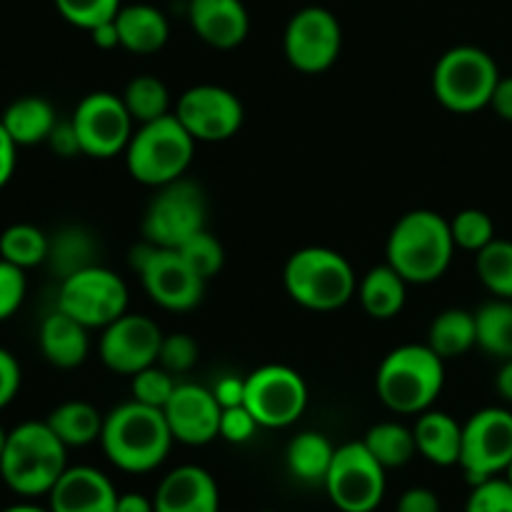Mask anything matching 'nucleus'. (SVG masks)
Returning <instances> with one entry per match:
<instances>
[{
  "mask_svg": "<svg viewBox=\"0 0 512 512\" xmlns=\"http://www.w3.org/2000/svg\"><path fill=\"white\" fill-rule=\"evenodd\" d=\"M70 120L78 133L83 155L95 160H108L125 153L135 133V120L130 118L123 98L108 90H95L85 95L75 105Z\"/></svg>",
  "mask_w": 512,
  "mask_h": 512,
  "instance_id": "nucleus-14",
  "label": "nucleus"
},
{
  "mask_svg": "<svg viewBox=\"0 0 512 512\" xmlns=\"http://www.w3.org/2000/svg\"><path fill=\"white\" fill-rule=\"evenodd\" d=\"M365 448L375 455L380 465L385 470L403 468L418 453V445H415L413 430L405 428L400 423H378L368 430V435L363 438Z\"/></svg>",
  "mask_w": 512,
  "mask_h": 512,
  "instance_id": "nucleus-32",
  "label": "nucleus"
},
{
  "mask_svg": "<svg viewBox=\"0 0 512 512\" xmlns=\"http://www.w3.org/2000/svg\"><path fill=\"white\" fill-rule=\"evenodd\" d=\"M260 512H275V510H260Z\"/></svg>",
  "mask_w": 512,
  "mask_h": 512,
  "instance_id": "nucleus-56",
  "label": "nucleus"
},
{
  "mask_svg": "<svg viewBox=\"0 0 512 512\" xmlns=\"http://www.w3.org/2000/svg\"><path fill=\"white\" fill-rule=\"evenodd\" d=\"M68 470V448L48 423L28 420L8 433L0 455V478L20 498H40Z\"/></svg>",
  "mask_w": 512,
  "mask_h": 512,
  "instance_id": "nucleus-3",
  "label": "nucleus"
},
{
  "mask_svg": "<svg viewBox=\"0 0 512 512\" xmlns=\"http://www.w3.org/2000/svg\"><path fill=\"white\" fill-rule=\"evenodd\" d=\"M213 395L215 400H218L220 408H235V405H243L245 378H238V375H223V378L213 385Z\"/></svg>",
  "mask_w": 512,
  "mask_h": 512,
  "instance_id": "nucleus-47",
  "label": "nucleus"
},
{
  "mask_svg": "<svg viewBox=\"0 0 512 512\" xmlns=\"http://www.w3.org/2000/svg\"><path fill=\"white\" fill-rule=\"evenodd\" d=\"M45 263L60 280L70 278L90 265H98V240L83 225H63L50 235Z\"/></svg>",
  "mask_w": 512,
  "mask_h": 512,
  "instance_id": "nucleus-27",
  "label": "nucleus"
},
{
  "mask_svg": "<svg viewBox=\"0 0 512 512\" xmlns=\"http://www.w3.org/2000/svg\"><path fill=\"white\" fill-rule=\"evenodd\" d=\"M475 270L488 293L512 300V240L495 238L475 253Z\"/></svg>",
  "mask_w": 512,
  "mask_h": 512,
  "instance_id": "nucleus-35",
  "label": "nucleus"
},
{
  "mask_svg": "<svg viewBox=\"0 0 512 512\" xmlns=\"http://www.w3.org/2000/svg\"><path fill=\"white\" fill-rule=\"evenodd\" d=\"M3 512H50V510L38 508V505H13V508H5Z\"/></svg>",
  "mask_w": 512,
  "mask_h": 512,
  "instance_id": "nucleus-53",
  "label": "nucleus"
},
{
  "mask_svg": "<svg viewBox=\"0 0 512 512\" xmlns=\"http://www.w3.org/2000/svg\"><path fill=\"white\" fill-rule=\"evenodd\" d=\"M245 408L260 428H288L308 408V385L288 365H263L245 378Z\"/></svg>",
  "mask_w": 512,
  "mask_h": 512,
  "instance_id": "nucleus-13",
  "label": "nucleus"
},
{
  "mask_svg": "<svg viewBox=\"0 0 512 512\" xmlns=\"http://www.w3.org/2000/svg\"><path fill=\"white\" fill-rule=\"evenodd\" d=\"M45 423L63 440L65 448H85L100 440L105 418L95 405L85 400H68V403H60Z\"/></svg>",
  "mask_w": 512,
  "mask_h": 512,
  "instance_id": "nucleus-29",
  "label": "nucleus"
},
{
  "mask_svg": "<svg viewBox=\"0 0 512 512\" xmlns=\"http://www.w3.org/2000/svg\"><path fill=\"white\" fill-rule=\"evenodd\" d=\"M505 478H508V480H510V483H512V463H510V468H508V473H505Z\"/></svg>",
  "mask_w": 512,
  "mask_h": 512,
  "instance_id": "nucleus-55",
  "label": "nucleus"
},
{
  "mask_svg": "<svg viewBox=\"0 0 512 512\" xmlns=\"http://www.w3.org/2000/svg\"><path fill=\"white\" fill-rule=\"evenodd\" d=\"M450 233H453L455 248L480 253L485 245L495 240V223L485 210L465 208L450 220Z\"/></svg>",
  "mask_w": 512,
  "mask_h": 512,
  "instance_id": "nucleus-36",
  "label": "nucleus"
},
{
  "mask_svg": "<svg viewBox=\"0 0 512 512\" xmlns=\"http://www.w3.org/2000/svg\"><path fill=\"white\" fill-rule=\"evenodd\" d=\"M188 20L193 33L218 50L238 48L250 33L243 0H188Z\"/></svg>",
  "mask_w": 512,
  "mask_h": 512,
  "instance_id": "nucleus-20",
  "label": "nucleus"
},
{
  "mask_svg": "<svg viewBox=\"0 0 512 512\" xmlns=\"http://www.w3.org/2000/svg\"><path fill=\"white\" fill-rule=\"evenodd\" d=\"M175 385H178L175 383V375L155 363L130 378V393H133V400H138V403L163 410L170 395H173Z\"/></svg>",
  "mask_w": 512,
  "mask_h": 512,
  "instance_id": "nucleus-39",
  "label": "nucleus"
},
{
  "mask_svg": "<svg viewBox=\"0 0 512 512\" xmlns=\"http://www.w3.org/2000/svg\"><path fill=\"white\" fill-rule=\"evenodd\" d=\"M512 463V413L508 408H483L463 423L460 468L470 485L508 473Z\"/></svg>",
  "mask_w": 512,
  "mask_h": 512,
  "instance_id": "nucleus-12",
  "label": "nucleus"
},
{
  "mask_svg": "<svg viewBox=\"0 0 512 512\" xmlns=\"http://www.w3.org/2000/svg\"><path fill=\"white\" fill-rule=\"evenodd\" d=\"M358 298L373 320H393L403 313L408 300V280L395 268L375 265L358 283Z\"/></svg>",
  "mask_w": 512,
  "mask_h": 512,
  "instance_id": "nucleus-25",
  "label": "nucleus"
},
{
  "mask_svg": "<svg viewBox=\"0 0 512 512\" xmlns=\"http://www.w3.org/2000/svg\"><path fill=\"white\" fill-rule=\"evenodd\" d=\"M88 33H90V40H93L95 48H100V50L120 48V35H118V25H115V20L95 25V28L88 30Z\"/></svg>",
  "mask_w": 512,
  "mask_h": 512,
  "instance_id": "nucleus-50",
  "label": "nucleus"
},
{
  "mask_svg": "<svg viewBox=\"0 0 512 512\" xmlns=\"http://www.w3.org/2000/svg\"><path fill=\"white\" fill-rule=\"evenodd\" d=\"M333 458V443L323 433H315V430L298 433L288 443V450H285V465H288L290 475L308 485L325 483V475L333 465Z\"/></svg>",
  "mask_w": 512,
  "mask_h": 512,
  "instance_id": "nucleus-28",
  "label": "nucleus"
},
{
  "mask_svg": "<svg viewBox=\"0 0 512 512\" xmlns=\"http://www.w3.org/2000/svg\"><path fill=\"white\" fill-rule=\"evenodd\" d=\"M283 285L290 300L305 310L333 313L358 293V278L343 253L320 245L295 250L283 270Z\"/></svg>",
  "mask_w": 512,
  "mask_h": 512,
  "instance_id": "nucleus-5",
  "label": "nucleus"
},
{
  "mask_svg": "<svg viewBox=\"0 0 512 512\" xmlns=\"http://www.w3.org/2000/svg\"><path fill=\"white\" fill-rule=\"evenodd\" d=\"M115 512H155V503L140 493H123L118 495Z\"/></svg>",
  "mask_w": 512,
  "mask_h": 512,
  "instance_id": "nucleus-51",
  "label": "nucleus"
},
{
  "mask_svg": "<svg viewBox=\"0 0 512 512\" xmlns=\"http://www.w3.org/2000/svg\"><path fill=\"white\" fill-rule=\"evenodd\" d=\"M0 123L20 148V145L48 143L50 133L58 125V115H55L53 105L40 95H23L3 110Z\"/></svg>",
  "mask_w": 512,
  "mask_h": 512,
  "instance_id": "nucleus-26",
  "label": "nucleus"
},
{
  "mask_svg": "<svg viewBox=\"0 0 512 512\" xmlns=\"http://www.w3.org/2000/svg\"><path fill=\"white\" fill-rule=\"evenodd\" d=\"M15 163H18V145L13 143L8 130L0 123V188L8 185V180L13 178Z\"/></svg>",
  "mask_w": 512,
  "mask_h": 512,
  "instance_id": "nucleus-48",
  "label": "nucleus"
},
{
  "mask_svg": "<svg viewBox=\"0 0 512 512\" xmlns=\"http://www.w3.org/2000/svg\"><path fill=\"white\" fill-rule=\"evenodd\" d=\"M123 103L128 108L130 118L138 125L153 123L170 113V93L165 83L155 75H135L123 90Z\"/></svg>",
  "mask_w": 512,
  "mask_h": 512,
  "instance_id": "nucleus-34",
  "label": "nucleus"
},
{
  "mask_svg": "<svg viewBox=\"0 0 512 512\" xmlns=\"http://www.w3.org/2000/svg\"><path fill=\"white\" fill-rule=\"evenodd\" d=\"M58 310L68 313L85 328H108L113 320L128 313V285L113 270L90 265L70 278L60 280Z\"/></svg>",
  "mask_w": 512,
  "mask_h": 512,
  "instance_id": "nucleus-11",
  "label": "nucleus"
},
{
  "mask_svg": "<svg viewBox=\"0 0 512 512\" xmlns=\"http://www.w3.org/2000/svg\"><path fill=\"white\" fill-rule=\"evenodd\" d=\"M445 385V360L430 345L408 343L390 350L375 373L380 403L398 415H420L433 408Z\"/></svg>",
  "mask_w": 512,
  "mask_h": 512,
  "instance_id": "nucleus-4",
  "label": "nucleus"
},
{
  "mask_svg": "<svg viewBox=\"0 0 512 512\" xmlns=\"http://www.w3.org/2000/svg\"><path fill=\"white\" fill-rule=\"evenodd\" d=\"M130 268L140 275L148 298L170 313L193 310L203 298L205 280L185 263L178 250L158 248L143 240L130 250Z\"/></svg>",
  "mask_w": 512,
  "mask_h": 512,
  "instance_id": "nucleus-8",
  "label": "nucleus"
},
{
  "mask_svg": "<svg viewBox=\"0 0 512 512\" xmlns=\"http://www.w3.org/2000/svg\"><path fill=\"white\" fill-rule=\"evenodd\" d=\"M48 145L58 158H75V155H83L78 133H75L73 128V120H58V125H55L53 133H50Z\"/></svg>",
  "mask_w": 512,
  "mask_h": 512,
  "instance_id": "nucleus-45",
  "label": "nucleus"
},
{
  "mask_svg": "<svg viewBox=\"0 0 512 512\" xmlns=\"http://www.w3.org/2000/svg\"><path fill=\"white\" fill-rule=\"evenodd\" d=\"M120 48L133 55H153L165 48L170 38V25L163 10L148 3L123 5L115 15Z\"/></svg>",
  "mask_w": 512,
  "mask_h": 512,
  "instance_id": "nucleus-23",
  "label": "nucleus"
},
{
  "mask_svg": "<svg viewBox=\"0 0 512 512\" xmlns=\"http://www.w3.org/2000/svg\"><path fill=\"white\" fill-rule=\"evenodd\" d=\"M115 505L118 490L108 475L90 465H68L48 493L50 512H115Z\"/></svg>",
  "mask_w": 512,
  "mask_h": 512,
  "instance_id": "nucleus-19",
  "label": "nucleus"
},
{
  "mask_svg": "<svg viewBox=\"0 0 512 512\" xmlns=\"http://www.w3.org/2000/svg\"><path fill=\"white\" fill-rule=\"evenodd\" d=\"M455 240L450 220L435 210H410L393 225L385 245L390 268L408 283L428 285L443 278L453 263Z\"/></svg>",
  "mask_w": 512,
  "mask_h": 512,
  "instance_id": "nucleus-2",
  "label": "nucleus"
},
{
  "mask_svg": "<svg viewBox=\"0 0 512 512\" xmlns=\"http://www.w3.org/2000/svg\"><path fill=\"white\" fill-rule=\"evenodd\" d=\"M205 215L208 208L200 185L180 178L158 188V195L145 208L140 228L148 243L178 250L185 240L205 230Z\"/></svg>",
  "mask_w": 512,
  "mask_h": 512,
  "instance_id": "nucleus-10",
  "label": "nucleus"
},
{
  "mask_svg": "<svg viewBox=\"0 0 512 512\" xmlns=\"http://www.w3.org/2000/svg\"><path fill=\"white\" fill-rule=\"evenodd\" d=\"M60 18L80 30H93L95 25L115 20L123 3L120 0H55Z\"/></svg>",
  "mask_w": 512,
  "mask_h": 512,
  "instance_id": "nucleus-38",
  "label": "nucleus"
},
{
  "mask_svg": "<svg viewBox=\"0 0 512 512\" xmlns=\"http://www.w3.org/2000/svg\"><path fill=\"white\" fill-rule=\"evenodd\" d=\"M153 503L155 512H220V493L208 470L180 465L160 480Z\"/></svg>",
  "mask_w": 512,
  "mask_h": 512,
  "instance_id": "nucleus-21",
  "label": "nucleus"
},
{
  "mask_svg": "<svg viewBox=\"0 0 512 512\" xmlns=\"http://www.w3.org/2000/svg\"><path fill=\"white\" fill-rule=\"evenodd\" d=\"M198 358H200L198 343H195L188 333H173L163 338V345H160V353H158V365L168 370V373L183 375L195 368Z\"/></svg>",
  "mask_w": 512,
  "mask_h": 512,
  "instance_id": "nucleus-40",
  "label": "nucleus"
},
{
  "mask_svg": "<svg viewBox=\"0 0 512 512\" xmlns=\"http://www.w3.org/2000/svg\"><path fill=\"white\" fill-rule=\"evenodd\" d=\"M50 235H45L38 225L15 223L0 233V258L18 268H38L48 260Z\"/></svg>",
  "mask_w": 512,
  "mask_h": 512,
  "instance_id": "nucleus-33",
  "label": "nucleus"
},
{
  "mask_svg": "<svg viewBox=\"0 0 512 512\" xmlns=\"http://www.w3.org/2000/svg\"><path fill=\"white\" fill-rule=\"evenodd\" d=\"M25 293H28L25 270L0 258V323L18 313L25 300Z\"/></svg>",
  "mask_w": 512,
  "mask_h": 512,
  "instance_id": "nucleus-42",
  "label": "nucleus"
},
{
  "mask_svg": "<svg viewBox=\"0 0 512 512\" xmlns=\"http://www.w3.org/2000/svg\"><path fill=\"white\" fill-rule=\"evenodd\" d=\"M418 453L438 468H453L460 463L463 448V425L448 413L425 410L413 428Z\"/></svg>",
  "mask_w": 512,
  "mask_h": 512,
  "instance_id": "nucleus-24",
  "label": "nucleus"
},
{
  "mask_svg": "<svg viewBox=\"0 0 512 512\" xmlns=\"http://www.w3.org/2000/svg\"><path fill=\"white\" fill-rule=\"evenodd\" d=\"M500 80L493 55L475 45L445 50L433 68V95L450 113H478L493 100Z\"/></svg>",
  "mask_w": 512,
  "mask_h": 512,
  "instance_id": "nucleus-7",
  "label": "nucleus"
},
{
  "mask_svg": "<svg viewBox=\"0 0 512 512\" xmlns=\"http://www.w3.org/2000/svg\"><path fill=\"white\" fill-rule=\"evenodd\" d=\"M478 348L498 360L512 358V300L495 298L475 310Z\"/></svg>",
  "mask_w": 512,
  "mask_h": 512,
  "instance_id": "nucleus-31",
  "label": "nucleus"
},
{
  "mask_svg": "<svg viewBox=\"0 0 512 512\" xmlns=\"http://www.w3.org/2000/svg\"><path fill=\"white\" fill-rule=\"evenodd\" d=\"M428 345L443 360H453L465 355L478 345L475 333V313L463 308H448L430 323Z\"/></svg>",
  "mask_w": 512,
  "mask_h": 512,
  "instance_id": "nucleus-30",
  "label": "nucleus"
},
{
  "mask_svg": "<svg viewBox=\"0 0 512 512\" xmlns=\"http://www.w3.org/2000/svg\"><path fill=\"white\" fill-rule=\"evenodd\" d=\"M98 443L115 468L143 475L165 463L175 438L163 410L130 400L105 415Z\"/></svg>",
  "mask_w": 512,
  "mask_h": 512,
  "instance_id": "nucleus-1",
  "label": "nucleus"
},
{
  "mask_svg": "<svg viewBox=\"0 0 512 512\" xmlns=\"http://www.w3.org/2000/svg\"><path fill=\"white\" fill-rule=\"evenodd\" d=\"M20 380H23V373H20V363L15 360V355L0 348V410L13 403L20 390Z\"/></svg>",
  "mask_w": 512,
  "mask_h": 512,
  "instance_id": "nucleus-44",
  "label": "nucleus"
},
{
  "mask_svg": "<svg viewBox=\"0 0 512 512\" xmlns=\"http://www.w3.org/2000/svg\"><path fill=\"white\" fill-rule=\"evenodd\" d=\"M385 473L388 470L375 460L363 440H355L335 448L323 488L340 512H375L388 488Z\"/></svg>",
  "mask_w": 512,
  "mask_h": 512,
  "instance_id": "nucleus-9",
  "label": "nucleus"
},
{
  "mask_svg": "<svg viewBox=\"0 0 512 512\" xmlns=\"http://www.w3.org/2000/svg\"><path fill=\"white\" fill-rule=\"evenodd\" d=\"M180 120L195 143H223L243 128L245 110L238 95L223 85H193L175 105Z\"/></svg>",
  "mask_w": 512,
  "mask_h": 512,
  "instance_id": "nucleus-16",
  "label": "nucleus"
},
{
  "mask_svg": "<svg viewBox=\"0 0 512 512\" xmlns=\"http://www.w3.org/2000/svg\"><path fill=\"white\" fill-rule=\"evenodd\" d=\"M258 428L260 425L253 418V413L245 405H235V408H223V413H220L218 438L228 440L233 445H243L255 438Z\"/></svg>",
  "mask_w": 512,
  "mask_h": 512,
  "instance_id": "nucleus-43",
  "label": "nucleus"
},
{
  "mask_svg": "<svg viewBox=\"0 0 512 512\" xmlns=\"http://www.w3.org/2000/svg\"><path fill=\"white\" fill-rule=\"evenodd\" d=\"M195 155V140L180 125L175 113L153 123H143L125 148V168L130 178L150 188H163L185 178Z\"/></svg>",
  "mask_w": 512,
  "mask_h": 512,
  "instance_id": "nucleus-6",
  "label": "nucleus"
},
{
  "mask_svg": "<svg viewBox=\"0 0 512 512\" xmlns=\"http://www.w3.org/2000/svg\"><path fill=\"white\" fill-rule=\"evenodd\" d=\"M38 343L43 358L60 370L78 368L90 353L88 328L58 308L40 323Z\"/></svg>",
  "mask_w": 512,
  "mask_h": 512,
  "instance_id": "nucleus-22",
  "label": "nucleus"
},
{
  "mask_svg": "<svg viewBox=\"0 0 512 512\" xmlns=\"http://www.w3.org/2000/svg\"><path fill=\"white\" fill-rule=\"evenodd\" d=\"M173 438L183 445H208L218 438L220 413L213 390L195 383H178L163 408Z\"/></svg>",
  "mask_w": 512,
  "mask_h": 512,
  "instance_id": "nucleus-18",
  "label": "nucleus"
},
{
  "mask_svg": "<svg viewBox=\"0 0 512 512\" xmlns=\"http://www.w3.org/2000/svg\"><path fill=\"white\" fill-rule=\"evenodd\" d=\"M343 48V28L335 13L320 5L300 8L285 25L283 50L288 63L305 75L325 73Z\"/></svg>",
  "mask_w": 512,
  "mask_h": 512,
  "instance_id": "nucleus-15",
  "label": "nucleus"
},
{
  "mask_svg": "<svg viewBox=\"0 0 512 512\" xmlns=\"http://www.w3.org/2000/svg\"><path fill=\"white\" fill-rule=\"evenodd\" d=\"M495 388H498L500 398H503L505 403H512V358L503 360V365H500L498 378H495Z\"/></svg>",
  "mask_w": 512,
  "mask_h": 512,
  "instance_id": "nucleus-52",
  "label": "nucleus"
},
{
  "mask_svg": "<svg viewBox=\"0 0 512 512\" xmlns=\"http://www.w3.org/2000/svg\"><path fill=\"white\" fill-rule=\"evenodd\" d=\"M178 253L183 255L185 263H188L190 268L205 280V283L213 280L215 275L223 270L225 250L223 245H220V240L215 238V235H210L208 230H200V233H195L193 238L185 240V243L178 248Z\"/></svg>",
  "mask_w": 512,
  "mask_h": 512,
  "instance_id": "nucleus-37",
  "label": "nucleus"
},
{
  "mask_svg": "<svg viewBox=\"0 0 512 512\" xmlns=\"http://www.w3.org/2000/svg\"><path fill=\"white\" fill-rule=\"evenodd\" d=\"M395 512H443V505L430 488H410L400 495Z\"/></svg>",
  "mask_w": 512,
  "mask_h": 512,
  "instance_id": "nucleus-46",
  "label": "nucleus"
},
{
  "mask_svg": "<svg viewBox=\"0 0 512 512\" xmlns=\"http://www.w3.org/2000/svg\"><path fill=\"white\" fill-rule=\"evenodd\" d=\"M465 512H512V483L498 475L473 485Z\"/></svg>",
  "mask_w": 512,
  "mask_h": 512,
  "instance_id": "nucleus-41",
  "label": "nucleus"
},
{
  "mask_svg": "<svg viewBox=\"0 0 512 512\" xmlns=\"http://www.w3.org/2000/svg\"><path fill=\"white\" fill-rule=\"evenodd\" d=\"M5 443H8V433L3 430V425H0V455H3L5 450Z\"/></svg>",
  "mask_w": 512,
  "mask_h": 512,
  "instance_id": "nucleus-54",
  "label": "nucleus"
},
{
  "mask_svg": "<svg viewBox=\"0 0 512 512\" xmlns=\"http://www.w3.org/2000/svg\"><path fill=\"white\" fill-rule=\"evenodd\" d=\"M163 330L148 315L125 313L103 328L98 353L108 370L133 378L140 370L158 363Z\"/></svg>",
  "mask_w": 512,
  "mask_h": 512,
  "instance_id": "nucleus-17",
  "label": "nucleus"
},
{
  "mask_svg": "<svg viewBox=\"0 0 512 512\" xmlns=\"http://www.w3.org/2000/svg\"><path fill=\"white\" fill-rule=\"evenodd\" d=\"M490 108L498 113V118L512 123V75H500L498 85H495L493 100H490Z\"/></svg>",
  "mask_w": 512,
  "mask_h": 512,
  "instance_id": "nucleus-49",
  "label": "nucleus"
}]
</instances>
